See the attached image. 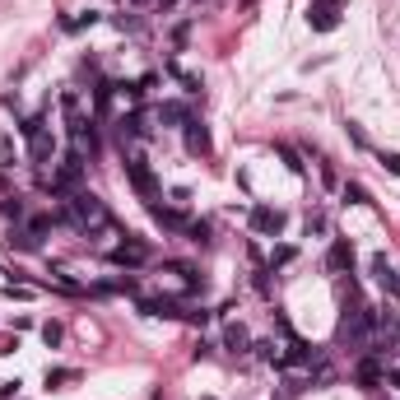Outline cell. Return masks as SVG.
I'll list each match as a JSON object with an SVG mask.
<instances>
[{"label": "cell", "mask_w": 400, "mask_h": 400, "mask_svg": "<svg viewBox=\"0 0 400 400\" xmlns=\"http://www.w3.org/2000/svg\"><path fill=\"white\" fill-rule=\"evenodd\" d=\"M75 372L70 367H47V387H61V382H70Z\"/></svg>", "instance_id": "obj_23"}, {"label": "cell", "mask_w": 400, "mask_h": 400, "mask_svg": "<svg viewBox=\"0 0 400 400\" xmlns=\"http://www.w3.org/2000/svg\"><path fill=\"white\" fill-rule=\"evenodd\" d=\"M126 5H135V10H154V5H163V0H126Z\"/></svg>", "instance_id": "obj_29"}, {"label": "cell", "mask_w": 400, "mask_h": 400, "mask_svg": "<svg viewBox=\"0 0 400 400\" xmlns=\"http://www.w3.org/2000/svg\"><path fill=\"white\" fill-rule=\"evenodd\" d=\"M107 261H112V266H122V270H135V266H145V261H149V247L131 237V242L112 247V252H107Z\"/></svg>", "instance_id": "obj_4"}, {"label": "cell", "mask_w": 400, "mask_h": 400, "mask_svg": "<svg viewBox=\"0 0 400 400\" xmlns=\"http://www.w3.org/2000/svg\"><path fill=\"white\" fill-rule=\"evenodd\" d=\"M345 200H354V205H367V191L358 187V182H349V187H345Z\"/></svg>", "instance_id": "obj_24"}, {"label": "cell", "mask_w": 400, "mask_h": 400, "mask_svg": "<svg viewBox=\"0 0 400 400\" xmlns=\"http://www.w3.org/2000/svg\"><path fill=\"white\" fill-rule=\"evenodd\" d=\"M307 23L317 28V33H331L335 23H340V14H335L331 5H312V10H307Z\"/></svg>", "instance_id": "obj_8"}, {"label": "cell", "mask_w": 400, "mask_h": 400, "mask_svg": "<svg viewBox=\"0 0 400 400\" xmlns=\"http://www.w3.org/2000/svg\"><path fill=\"white\" fill-rule=\"evenodd\" d=\"M149 214H154V223H163V228H172V233H187V219H182L177 210H163V205H149Z\"/></svg>", "instance_id": "obj_12"}, {"label": "cell", "mask_w": 400, "mask_h": 400, "mask_svg": "<svg viewBox=\"0 0 400 400\" xmlns=\"http://www.w3.org/2000/svg\"><path fill=\"white\" fill-rule=\"evenodd\" d=\"M140 307L149 317H187V312H177V302H167V298H140Z\"/></svg>", "instance_id": "obj_14"}, {"label": "cell", "mask_w": 400, "mask_h": 400, "mask_svg": "<svg viewBox=\"0 0 400 400\" xmlns=\"http://www.w3.org/2000/svg\"><path fill=\"white\" fill-rule=\"evenodd\" d=\"M391 382H396V387H400V367H391Z\"/></svg>", "instance_id": "obj_31"}, {"label": "cell", "mask_w": 400, "mask_h": 400, "mask_svg": "<svg viewBox=\"0 0 400 400\" xmlns=\"http://www.w3.org/2000/svg\"><path fill=\"white\" fill-rule=\"evenodd\" d=\"M223 349H228V354H247V349H252V335H247L242 322H228V326H223Z\"/></svg>", "instance_id": "obj_7"}, {"label": "cell", "mask_w": 400, "mask_h": 400, "mask_svg": "<svg viewBox=\"0 0 400 400\" xmlns=\"http://www.w3.org/2000/svg\"><path fill=\"white\" fill-rule=\"evenodd\" d=\"M0 214L19 223V219H23V200H19V196H5V200H0Z\"/></svg>", "instance_id": "obj_18"}, {"label": "cell", "mask_w": 400, "mask_h": 400, "mask_svg": "<svg viewBox=\"0 0 400 400\" xmlns=\"http://www.w3.org/2000/svg\"><path fill=\"white\" fill-rule=\"evenodd\" d=\"M382 167H387L391 177H400V154H382Z\"/></svg>", "instance_id": "obj_27"}, {"label": "cell", "mask_w": 400, "mask_h": 400, "mask_svg": "<svg viewBox=\"0 0 400 400\" xmlns=\"http://www.w3.org/2000/svg\"><path fill=\"white\" fill-rule=\"evenodd\" d=\"M187 237H191V242H210V223L187 219Z\"/></svg>", "instance_id": "obj_19"}, {"label": "cell", "mask_w": 400, "mask_h": 400, "mask_svg": "<svg viewBox=\"0 0 400 400\" xmlns=\"http://www.w3.org/2000/svg\"><path fill=\"white\" fill-rule=\"evenodd\" d=\"M61 223H70V228H79V233H107L112 214H107V205H102L93 191H75V196L66 200V210H61Z\"/></svg>", "instance_id": "obj_1"}, {"label": "cell", "mask_w": 400, "mask_h": 400, "mask_svg": "<svg viewBox=\"0 0 400 400\" xmlns=\"http://www.w3.org/2000/svg\"><path fill=\"white\" fill-rule=\"evenodd\" d=\"M47 228H52V219H33V223H28V233H33V237H42Z\"/></svg>", "instance_id": "obj_28"}, {"label": "cell", "mask_w": 400, "mask_h": 400, "mask_svg": "<svg viewBox=\"0 0 400 400\" xmlns=\"http://www.w3.org/2000/svg\"><path fill=\"white\" fill-rule=\"evenodd\" d=\"M61 335H66V331H61L56 322H47V326H42V340H47V349H56V345H61Z\"/></svg>", "instance_id": "obj_22"}, {"label": "cell", "mask_w": 400, "mask_h": 400, "mask_svg": "<svg viewBox=\"0 0 400 400\" xmlns=\"http://www.w3.org/2000/svg\"><path fill=\"white\" fill-rule=\"evenodd\" d=\"M367 326H372V312H367L363 302H354V307H345V317H340V340L363 345V340H367Z\"/></svg>", "instance_id": "obj_2"}, {"label": "cell", "mask_w": 400, "mask_h": 400, "mask_svg": "<svg viewBox=\"0 0 400 400\" xmlns=\"http://www.w3.org/2000/svg\"><path fill=\"white\" fill-rule=\"evenodd\" d=\"M317 358V349L307 345V340H289V354H284V363H312Z\"/></svg>", "instance_id": "obj_15"}, {"label": "cell", "mask_w": 400, "mask_h": 400, "mask_svg": "<svg viewBox=\"0 0 400 400\" xmlns=\"http://www.w3.org/2000/svg\"><path fill=\"white\" fill-rule=\"evenodd\" d=\"M10 247H19V252H33L37 237H33V233H19V228H14V233H10Z\"/></svg>", "instance_id": "obj_20"}, {"label": "cell", "mask_w": 400, "mask_h": 400, "mask_svg": "<svg viewBox=\"0 0 400 400\" xmlns=\"http://www.w3.org/2000/svg\"><path fill=\"white\" fill-rule=\"evenodd\" d=\"M0 187H5V177H0Z\"/></svg>", "instance_id": "obj_32"}, {"label": "cell", "mask_w": 400, "mask_h": 400, "mask_svg": "<svg viewBox=\"0 0 400 400\" xmlns=\"http://www.w3.org/2000/svg\"><path fill=\"white\" fill-rule=\"evenodd\" d=\"M326 266H331V270H349V266H354V247H349L345 237H335L331 256H326Z\"/></svg>", "instance_id": "obj_10"}, {"label": "cell", "mask_w": 400, "mask_h": 400, "mask_svg": "<svg viewBox=\"0 0 400 400\" xmlns=\"http://www.w3.org/2000/svg\"><path fill=\"white\" fill-rule=\"evenodd\" d=\"M10 167H14V140L0 131V172H10Z\"/></svg>", "instance_id": "obj_17"}, {"label": "cell", "mask_w": 400, "mask_h": 400, "mask_svg": "<svg viewBox=\"0 0 400 400\" xmlns=\"http://www.w3.org/2000/svg\"><path fill=\"white\" fill-rule=\"evenodd\" d=\"M358 382H363V387H377V382H382L377 358H363V363H358Z\"/></svg>", "instance_id": "obj_16"}, {"label": "cell", "mask_w": 400, "mask_h": 400, "mask_svg": "<svg viewBox=\"0 0 400 400\" xmlns=\"http://www.w3.org/2000/svg\"><path fill=\"white\" fill-rule=\"evenodd\" d=\"M279 158H284V163H289V167H293V172H302V163H298V154H293V149H289V145H279Z\"/></svg>", "instance_id": "obj_26"}, {"label": "cell", "mask_w": 400, "mask_h": 400, "mask_svg": "<svg viewBox=\"0 0 400 400\" xmlns=\"http://www.w3.org/2000/svg\"><path fill=\"white\" fill-rule=\"evenodd\" d=\"M126 177H131V187H135V191H140V200H149V205H154L158 182H154V172H149L145 158H126Z\"/></svg>", "instance_id": "obj_3"}, {"label": "cell", "mask_w": 400, "mask_h": 400, "mask_svg": "<svg viewBox=\"0 0 400 400\" xmlns=\"http://www.w3.org/2000/svg\"><path fill=\"white\" fill-rule=\"evenodd\" d=\"M182 131H187V149H191V154H196V158H210V131H205L196 117H191Z\"/></svg>", "instance_id": "obj_6"}, {"label": "cell", "mask_w": 400, "mask_h": 400, "mask_svg": "<svg viewBox=\"0 0 400 400\" xmlns=\"http://www.w3.org/2000/svg\"><path fill=\"white\" fill-rule=\"evenodd\" d=\"M117 135H122V140H145V135H149V126H145V117H140V112H131V117H122Z\"/></svg>", "instance_id": "obj_11"}, {"label": "cell", "mask_w": 400, "mask_h": 400, "mask_svg": "<svg viewBox=\"0 0 400 400\" xmlns=\"http://www.w3.org/2000/svg\"><path fill=\"white\" fill-rule=\"evenodd\" d=\"M312 5H331V10H340V0H312Z\"/></svg>", "instance_id": "obj_30"}, {"label": "cell", "mask_w": 400, "mask_h": 400, "mask_svg": "<svg viewBox=\"0 0 400 400\" xmlns=\"http://www.w3.org/2000/svg\"><path fill=\"white\" fill-rule=\"evenodd\" d=\"M158 122H163V126H187L191 112L182 107V102H163V107H158Z\"/></svg>", "instance_id": "obj_13"}, {"label": "cell", "mask_w": 400, "mask_h": 400, "mask_svg": "<svg viewBox=\"0 0 400 400\" xmlns=\"http://www.w3.org/2000/svg\"><path fill=\"white\" fill-rule=\"evenodd\" d=\"M377 284H382V289L391 293V298H400V275H396V270H387V275H377Z\"/></svg>", "instance_id": "obj_21"}, {"label": "cell", "mask_w": 400, "mask_h": 400, "mask_svg": "<svg viewBox=\"0 0 400 400\" xmlns=\"http://www.w3.org/2000/svg\"><path fill=\"white\" fill-rule=\"evenodd\" d=\"M28 154H33V163H52V154H56V145H52V135H47V131H37V135H28Z\"/></svg>", "instance_id": "obj_9"}, {"label": "cell", "mask_w": 400, "mask_h": 400, "mask_svg": "<svg viewBox=\"0 0 400 400\" xmlns=\"http://www.w3.org/2000/svg\"><path fill=\"white\" fill-rule=\"evenodd\" d=\"M252 228L261 237H279V233H284V214L270 210V205H252Z\"/></svg>", "instance_id": "obj_5"}, {"label": "cell", "mask_w": 400, "mask_h": 400, "mask_svg": "<svg viewBox=\"0 0 400 400\" xmlns=\"http://www.w3.org/2000/svg\"><path fill=\"white\" fill-rule=\"evenodd\" d=\"M312 233H326V214H307V237Z\"/></svg>", "instance_id": "obj_25"}]
</instances>
